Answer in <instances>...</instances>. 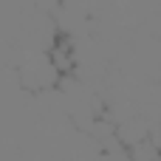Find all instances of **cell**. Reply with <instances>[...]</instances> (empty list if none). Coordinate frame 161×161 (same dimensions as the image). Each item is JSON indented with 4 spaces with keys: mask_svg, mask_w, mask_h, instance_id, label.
<instances>
[]
</instances>
